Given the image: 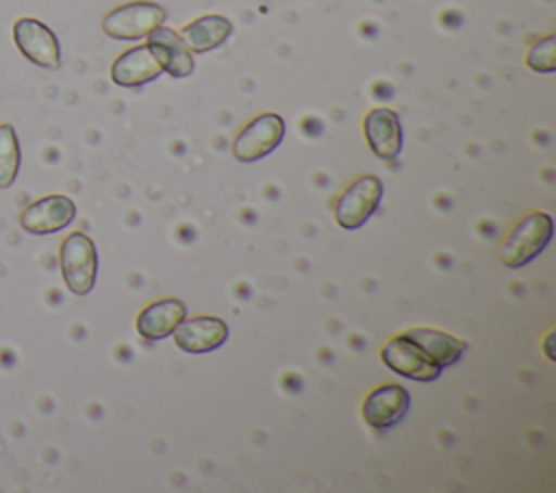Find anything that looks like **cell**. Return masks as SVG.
<instances>
[{"instance_id":"cell-1","label":"cell","mask_w":556,"mask_h":493,"mask_svg":"<svg viewBox=\"0 0 556 493\" xmlns=\"http://www.w3.org/2000/svg\"><path fill=\"white\" fill-rule=\"evenodd\" d=\"M554 235V222L543 211H532L523 215L506 235L502 248H500V261L510 267H523L530 261H534L552 241Z\"/></svg>"},{"instance_id":"cell-2","label":"cell","mask_w":556,"mask_h":493,"mask_svg":"<svg viewBox=\"0 0 556 493\" xmlns=\"http://www.w3.org/2000/svg\"><path fill=\"white\" fill-rule=\"evenodd\" d=\"M59 267L63 282L74 295H87L96 285L98 252L93 241L80 232H70L59 248Z\"/></svg>"},{"instance_id":"cell-3","label":"cell","mask_w":556,"mask_h":493,"mask_svg":"<svg viewBox=\"0 0 556 493\" xmlns=\"http://www.w3.org/2000/svg\"><path fill=\"white\" fill-rule=\"evenodd\" d=\"M382 200V180L374 174L354 178L334 202V222L345 230H356L378 211Z\"/></svg>"},{"instance_id":"cell-4","label":"cell","mask_w":556,"mask_h":493,"mask_svg":"<svg viewBox=\"0 0 556 493\" xmlns=\"http://www.w3.org/2000/svg\"><path fill=\"white\" fill-rule=\"evenodd\" d=\"M163 22H165V9L161 4L148 2V0H135V2H126L111 9L102 17V30L113 39L135 41V39L148 37V33L161 26Z\"/></svg>"},{"instance_id":"cell-5","label":"cell","mask_w":556,"mask_h":493,"mask_svg":"<svg viewBox=\"0 0 556 493\" xmlns=\"http://www.w3.org/2000/svg\"><path fill=\"white\" fill-rule=\"evenodd\" d=\"M285 139V119L278 113H258L232 139V154L241 163H254L271 154Z\"/></svg>"},{"instance_id":"cell-6","label":"cell","mask_w":556,"mask_h":493,"mask_svg":"<svg viewBox=\"0 0 556 493\" xmlns=\"http://www.w3.org/2000/svg\"><path fill=\"white\" fill-rule=\"evenodd\" d=\"M380 356H382V363L391 371H395V374H400V376H404L408 380L434 382L441 376V367H437L426 356V352L413 339H408L406 334L391 337L382 345Z\"/></svg>"},{"instance_id":"cell-7","label":"cell","mask_w":556,"mask_h":493,"mask_svg":"<svg viewBox=\"0 0 556 493\" xmlns=\"http://www.w3.org/2000/svg\"><path fill=\"white\" fill-rule=\"evenodd\" d=\"M13 41L17 50L35 65L46 69L61 67V46L56 35L35 17H20L13 24Z\"/></svg>"},{"instance_id":"cell-8","label":"cell","mask_w":556,"mask_h":493,"mask_svg":"<svg viewBox=\"0 0 556 493\" xmlns=\"http://www.w3.org/2000/svg\"><path fill=\"white\" fill-rule=\"evenodd\" d=\"M410 408V393L402 384H380L363 400V419L374 430L382 432L397 426Z\"/></svg>"},{"instance_id":"cell-9","label":"cell","mask_w":556,"mask_h":493,"mask_svg":"<svg viewBox=\"0 0 556 493\" xmlns=\"http://www.w3.org/2000/svg\"><path fill=\"white\" fill-rule=\"evenodd\" d=\"M76 217V204L72 198L61 193L43 195L30 202L22 215L20 226L30 235H52L67 228Z\"/></svg>"},{"instance_id":"cell-10","label":"cell","mask_w":556,"mask_h":493,"mask_svg":"<svg viewBox=\"0 0 556 493\" xmlns=\"http://www.w3.org/2000/svg\"><path fill=\"white\" fill-rule=\"evenodd\" d=\"M363 132L369 150L382 159L393 161L402 152V124L393 109L376 106L363 117Z\"/></svg>"},{"instance_id":"cell-11","label":"cell","mask_w":556,"mask_h":493,"mask_svg":"<svg viewBox=\"0 0 556 493\" xmlns=\"http://www.w3.org/2000/svg\"><path fill=\"white\" fill-rule=\"evenodd\" d=\"M174 334V343L189 354H204L222 347L228 339V326L224 319L213 315H198L182 319Z\"/></svg>"},{"instance_id":"cell-12","label":"cell","mask_w":556,"mask_h":493,"mask_svg":"<svg viewBox=\"0 0 556 493\" xmlns=\"http://www.w3.org/2000/svg\"><path fill=\"white\" fill-rule=\"evenodd\" d=\"M146 39L148 48L152 50L165 74L174 78H187L193 72V52L185 46L182 37L176 30L161 24L154 30H150Z\"/></svg>"},{"instance_id":"cell-13","label":"cell","mask_w":556,"mask_h":493,"mask_svg":"<svg viewBox=\"0 0 556 493\" xmlns=\"http://www.w3.org/2000/svg\"><path fill=\"white\" fill-rule=\"evenodd\" d=\"M161 74H163V69H161L156 56L152 54V50L148 48V43L128 48L111 65V80L115 85L128 87V89L143 87V85L156 80Z\"/></svg>"},{"instance_id":"cell-14","label":"cell","mask_w":556,"mask_h":493,"mask_svg":"<svg viewBox=\"0 0 556 493\" xmlns=\"http://www.w3.org/2000/svg\"><path fill=\"white\" fill-rule=\"evenodd\" d=\"M187 317V306L176 298H163L150 302L137 315V332L146 341H161L167 339L176 326Z\"/></svg>"},{"instance_id":"cell-15","label":"cell","mask_w":556,"mask_h":493,"mask_svg":"<svg viewBox=\"0 0 556 493\" xmlns=\"http://www.w3.org/2000/svg\"><path fill=\"white\" fill-rule=\"evenodd\" d=\"M232 33V24L228 17L211 13V15H200L195 20H191L189 24H185L180 28V37L185 41V46L195 52H211L215 48H219Z\"/></svg>"},{"instance_id":"cell-16","label":"cell","mask_w":556,"mask_h":493,"mask_svg":"<svg viewBox=\"0 0 556 493\" xmlns=\"http://www.w3.org/2000/svg\"><path fill=\"white\" fill-rule=\"evenodd\" d=\"M404 334L408 339H413L426 352V356L441 369L458 363V358L467 352L465 341H460L447 332H441V330L413 328V330H406Z\"/></svg>"},{"instance_id":"cell-17","label":"cell","mask_w":556,"mask_h":493,"mask_svg":"<svg viewBox=\"0 0 556 493\" xmlns=\"http://www.w3.org/2000/svg\"><path fill=\"white\" fill-rule=\"evenodd\" d=\"M22 163L20 141L11 124H0V189H7L15 182Z\"/></svg>"},{"instance_id":"cell-18","label":"cell","mask_w":556,"mask_h":493,"mask_svg":"<svg viewBox=\"0 0 556 493\" xmlns=\"http://www.w3.org/2000/svg\"><path fill=\"white\" fill-rule=\"evenodd\" d=\"M526 65L530 69L543 72V74H552L556 69V39H554V35H545L543 39L534 41L528 48Z\"/></svg>"},{"instance_id":"cell-19","label":"cell","mask_w":556,"mask_h":493,"mask_svg":"<svg viewBox=\"0 0 556 493\" xmlns=\"http://www.w3.org/2000/svg\"><path fill=\"white\" fill-rule=\"evenodd\" d=\"M552 334H554V332H549L547 339H545V352H547V358H549V361L554 358V354H552Z\"/></svg>"}]
</instances>
